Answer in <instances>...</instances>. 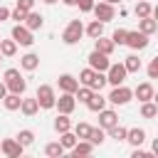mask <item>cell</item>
Listing matches in <instances>:
<instances>
[{"label":"cell","mask_w":158,"mask_h":158,"mask_svg":"<svg viewBox=\"0 0 158 158\" xmlns=\"http://www.w3.org/2000/svg\"><path fill=\"white\" fill-rule=\"evenodd\" d=\"M5 79V86H7V91H12V94H25L27 91V81H25V77L20 74V69H15V67H10V69H5V74H2Z\"/></svg>","instance_id":"cell-1"},{"label":"cell","mask_w":158,"mask_h":158,"mask_svg":"<svg viewBox=\"0 0 158 158\" xmlns=\"http://www.w3.org/2000/svg\"><path fill=\"white\" fill-rule=\"evenodd\" d=\"M81 37H84L81 20H69L67 27H64V32H62V42L64 44H77V42H81Z\"/></svg>","instance_id":"cell-2"},{"label":"cell","mask_w":158,"mask_h":158,"mask_svg":"<svg viewBox=\"0 0 158 158\" xmlns=\"http://www.w3.org/2000/svg\"><path fill=\"white\" fill-rule=\"evenodd\" d=\"M131 99H133V89H128V86H123V84H116V86L111 89V94L106 96V101L114 104V106H126Z\"/></svg>","instance_id":"cell-3"},{"label":"cell","mask_w":158,"mask_h":158,"mask_svg":"<svg viewBox=\"0 0 158 158\" xmlns=\"http://www.w3.org/2000/svg\"><path fill=\"white\" fill-rule=\"evenodd\" d=\"M35 99H37L40 109H54L57 91H54V86H49V84H40V86H37V94H35Z\"/></svg>","instance_id":"cell-4"},{"label":"cell","mask_w":158,"mask_h":158,"mask_svg":"<svg viewBox=\"0 0 158 158\" xmlns=\"http://www.w3.org/2000/svg\"><path fill=\"white\" fill-rule=\"evenodd\" d=\"M10 37H12L17 44H22V47H32V44H35V32H32V30H27L22 22H15V27H12Z\"/></svg>","instance_id":"cell-5"},{"label":"cell","mask_w":158,"mask_h":158,"mask_svg":"<svg viewBox=\"0 0 158 158\" xmlns=\"http://www.w3.org/2000/svg\"><path fill=\"white\" fill-rule=\"evenodd\" d=\"M126 47H131L133 52H141V49H146L148 47V35H143L141 30H128L126 32V42H123Z\"/></svg>","instance_id":"cell-6"},{"label":"cell","mask_w":158,"mask_h":158,"mask_svg":"<svg viewBox=\"0 0 158 158\" xmlns=\"http://www.w3.org/2000/svg\"><path fill=\"white\" fill-rule=\"evenodd\" d=\"M104 74H106V84H111V86L123 84V81H126V77H128V72H126L123 62H118V64H109V69H106Z\"/></svg>","instance_id":"cell-7"},{"label":"cell","mask_w":158,"mask_h":158,"mask_svg":"<svg viewBox=\"0 0 158 158\" xmlns=\"http://www.w3.org/2000/svg\"><path fill=\"white\" fill-rule=\"evenodd\" d=\"M91 12H94V17H96V20H101L104 25H106L109 20H114V17H116V7H114L111 2H104V0H101V2H94Z\"/></svg>","instance_id":"cell-8"},{"label":"cell","mask_w":158,"mask_h":158,"mask_svg":"<svg viewBox=\"0 0 158 158\" xmlns=\"http://www.w3.org/2000/svg\"><path fill=\"white\" fill-rule=\"evenodd\" d=\"M54 109H57L59 114H72V111L77 109V99H74V94L62 91V94L57 96V101H54Z\"/></svg>","instance_id":"cell-9"},{"label":"cell","mask_w":158,"mask_h":158,"mask_svg":"<svg viewBox=\"0 0 158 158\" xmlns=\"http://www.w3.org/2000/svg\"><path fill=\"white\" fill-rule=\"evenodd\" d=\"M22 151H25V146H22L17 138H5V141L0 143V153H5L7 158H20Z\"/></svg>","instance_id":"cell-10"},{"label":"cell","mask_w":158,"mask_h":158,"mask_svg":"<svg viewBox=\"0 0 158 158\" xmlns=\"http://www.w3.org/2000/svg\"><path fill=\"white\" fill-rule=\"evenodd\" d=\"M86 62H89V67H91L94 72H106V69H109V64H111V62H109V57H106V54H101V52H96V49L86 57Z\"/></svg>","instance_id":"cell-11"},{"label":"cell","mask_w":158,"mask_h":158,"mask_svg":"<svg viewBox=\"0 0 158 158\" xmlns=\"http://www.w3.org/2000/svg\"><path fill=\"white\" fill-rule=\"evenodd\" d=\"M133 96H136L138 101H151V99H156V89H153L151 81H141V84L133 89Z\"/></svg>","instance_id":"cell-12"},{"label":"cell","mask_w":158,"mask_h":158,"mask_svg":"<svg viewBox=\"0 0 158 158\" xmlns=\"http://www.w3.org/2000/svg\"><path fill=\"white\" fill-rule=\"evenodd\" d=\"M96 114H99V126H101L104 131H106V128H111L114 123H118V114H116L114 109H106V106H104V109H101V111H96Z\"/></svg>","instance_id":"cell-13"},{"label":"cell","mask_w":158,"mask_h":158,"mask_svg":"<svg viewBox=\"0 0 158 158\" xmlns=\"http://www.w3.org/2000/svg\"><path fill=\"white\" fill-rule=\"evenodd\" d=\"M138 30L143 32V35H156L158 32V20H156V15H148V17H138Z\"/></svg>","instance_id":"cell-14"},{"label":"cell","mask_w":158,"mask_h":158,"mask_svg":"<svg viewBox=\"0 0 158 158\" xmlns=\"http://www.w3.org/2000/svg\"><path fill=\"white\" fill-rule=\"evenodd\" d=\"M126 141L133 146V148H141L143 143H146V131L143 128H126Z\"/></svg>","instance_id":"cell-15"},{"label":"cell","mask_w":158,"mask_h":158,"mask_svg":"<svg viewBox=\"0 0 158 158\" xmlns=\"http://www.w3.org/2000/svg\"><path fill=\"white\" fill-rule=\"evenodd\" d=\"M94 49H96V52H101V54H106V57H111V54H114V49H116V44L111 42V37H104V35H101V37H96V40H94Z\"/></svg>","instance_id":"cell-16"},{"label":"cell","mask_w":158,"mask_h":158,"mask_svg":"<svg viewBox=\"0 0 158 158\" xmlns=\"http://www.w3.org/2000/svg\"><path fill=\"white\" fill-rule=\"evenodd\" d=\"M57 84H59V91H69V94H74V91L79 89V81H77V77H72V74H59Z\"/></svg>","instance_id":"cell-17"},{"label":"cell","mask_w":158,"mask_h":158,"mask_svg":"<svg viewBox=\"0 0 158 158\" xmlns=\"http://www.w3.org/2000/svg\"><path fill=\"white\" fill-rule=\"evenodd\" d=\"M94 148H96L94 143H89L86 138H79V141L72 146V156H74V158H79V156H91Z\"/></svg>","instance_id":"cell-18"},{"label":"cell","mask_w":158,"mask_h":158,"mask_svg":"<svg viewBox=\"0 0 158 158\" xmlns=\"http://www.w3.org/2000/svg\"><path fill=\"white\" fill-rule=\"evenodd\" d=\"M22 25H25L27 30H32V32H35V30H42V25H44V17H42L40 12L30 10V12L25 15V22H22Z\"/></svg>","instance_id":"cell-19"},{"label":"cell","mask_w":158,"mask_h":158,"mask_svg":"<svg viewBox=\"0 0 158 158\" xmlns=\"http://www.w3.org/2000/svg\"><path fill=\"white\" fill-rule=\"evenodd\" d=\"M20 67H22L25 72H35V69L40 67V54H35V52L22 54V57H20Z\"/></svg>","instance_id":"cell-20"},{"label":"cell","mask_w":158,"mask_h":158,"mask_svg":"<svg viewBox=\"0 0 158 158\" xmlns=\"http://www.w3.org/2000/svg\"><path fill=\"white\" fill-rule=\"evenodd\" d=\"M106 104H109V101H106V96H101V91H94V94L89 96V101H86L84 106H86L89 111H101V109H104Z\"/></svg>","instance_id":"cell-21"},{"label":"cell","mask_w":158,"mask_h":158,"mask_svg":"<svg viewBox=\"0 0 158 158\" xmlns=\"http://www.w3.org/2000/svg\"><path fill=\"white\" fill-rule=\"evenodd\" d=\"M17 111H22V116H27V118H32L37 111H40V104H37V99H22L20 101V109Z\"/></svg>","instance_id":"cell-22"},{"label":"cell","mask_w":158,"mask_h":158,"mask_svg":"<svg viewBox=\"0 0 158 158\" xmlns=\"http://www.w3.org/2000/svg\"><path fill=\"white\" fill-rule=\"evenodd\" d=\"M0 101H2L5 111H17V109H20V101H22V96H20V94H12V91H7V94H5Z\"/></svg>","instance_id":"cell-23"},{"label":"cell","mask_w":158,"mask_h":158,"mask_svg":"<svg viewBox=\"0 0 158 158\" xmlns=\"http://www.w3.org/2000/svg\"><path fill=\"white\" fill-rule=\"evenodd\" d=\"M84 35H86V37H91V40L101 37V35H104V22H101V20H91V22L84 27Z\"/></svg>","instance_id":"cell-24"},{"label":"cell","mask_w":158,"mask_h":158,"mask_svg":"<svg viewBox=\"0 0 158 158\" xmlns=\"http://www.w3.org/2000/svg\"><path fill=\"white\" fill-rule=\"evenodd\" d=\"M133 12H136V17H148V15H153V5H151V0H136Z\"/></svg>","instance_id":"cell-25"},{"label":"cell","mask_w":158,"mask_h":158,"mask_svg":"<svg viewBox=\"0 0 158 158\" xmlns=\"http://www.w3.org/2000/svg\"><path fill=\"white\" fill-rule=\"evenodd\" d=\"M54 131H57V133L72 131V118H69V114H59V116L54 118Z\"/></svg>","instance_id":"cell-26"},{"label":"cell","mask_w":158,"mask_h":158,"mask_svg":"<svg viewBox=\"0 0 158 158\" xmlns=\"http://www.w3.org/2000/svg\"><path fill=\"white\" fill-rule=\"evenodd\" d=\"M86 141H89V143H94V146H101V143L106 141V131H104L101 126H96V128L91 126V131H89V136H86Z\"/></svg>","instance_id":"cell-27"},{"label":"cell","mask_w":158,"mask_h":158,"mask_svg":"<svg viewBox=\"0 0 158 158\" xmlns=\"http://www.w3.org/2000/svg\"><path fill=\"white\" fill-rule=\"evenodd\" d=\"M0 54L2 57H15L17 54V42L10 37V40H0Z\"/></svg>","instance_id":"cell-28"},{"label":"cell","mask_w":158,"mask_h":158,"mask_svg":"<svg viewBox=\"0 0 158 158\" xmlns=\"http://www.w3.org/2000/svg\"><path fill=\"white\" fill-rule=\"evenodd\" d=\"M123 67H126L128 74H138V72H141V59H138V54H128V57L123 59Z\"/></svg>","instance_id":"cell-29"},{"label":"cell","mask_w":158,"mask_h":158,"mask_svg":"<svg viewBox=\"0 0 158 158\" xmlns=\"http://www.w3.org/2000/svg\"><path fill=\"white\" fill-rule=\"evenodd\" d=\"M141 116L143 118H156L158 116V106H156L153 99L151 101H141Z\"/></svg>","instance_id":"cell-30"},{"label":"cell","mask_w":158,"mask_h":158,"mask_svg":"<svg viewBox=\"0 0 158 158\" xmlns=\"http://www.w3.org/2000/svg\"><path fill=\"white\" fill-rule=\"evenodd\" d=\"M106 86V74L104 72H94V77H91V81H89V89L91 91H101Z\"/></svg>","instance_id":"cell-31"},{"label":"cell","mask_w":158,"mask_h":158,"mask_svg":"<svg viewBox=\"0 0 158 158\" xmlns=\"http://www.w3.org/2000/svg\"><path fill=\"white\" fill-rule=\"evenodd\" d=\"M77 141H79V138L74 136V131H64V133H59V143H62L64 151H72V146H74Z\"/></svg>","instance_id":"cell-32"},{"label":"cell","mask_w":158,"mask_h":158,"mask_svg":"<svg viewBox=\"0 0 158 158\" xmlns=\"http://www.w3.org/2000/svg\"><path fill=\"white\" fill-rule=\"evenodd\" d=\"M106 133H109V138H114V141H126V128H123L121 123H114L111 128H106Z\"/></svg>","instance_id":"cell-33"},{"label":"cell","mask_w":158,"mask_h":158,"mask_svg":"<svg viewBox=\"0 0 158 158\" xmlns=\"http://www.w3.org/2000/svg\"><path fill=\"white\" fill-rule=\"evenodd\" d=\"M44 153H47L49 158H59V156H64V148H62L59 141H52V143L44 146Z\"/></svg>","instance_id":"cell-34"},{"label":"cell","mask_w":158,"mask_h":158,"mask_svg":"<svg viewBox=\"0 0 158 158\" xmlns=\"http://www.w3.org/2000/svg\"><path fill=\"white\" fill-rule=\"evenodd\" d=\"M15 138H17V141H20V143H22V146H25V148H27V146H32V143H35V133H32V131H30V128H22V131H20V133H17V136H15Z\"/></svg>","instance_id":"cell-35"},{"label":"cell","mask_w":158,"mask_h":158,"mask_svg":"<svg viewBox=\"0 0 158 158\" xmlns=\"http://www.w3.org/2000/svg\"><path fill=\"white\" fill-rule=\"evenodd\" d=\"M91 94H94V91H91L89 86H84V84H81V86H79V89L74 91V99H77V101H81V104H86Z\"/></svg>","instance_id":"cell-36"},{"label":"cell","mask_w":158,"mask_h":158,"mask_svg":"<svg viewBox=\"0 0 158 158\" xmlns=\"http://www.w3.org/2000/svg\"><path fill=\"white\" fill-rule=\"evenodd\" d=\"M126 32H128V30H123V27H118V30H114V35H111V42H114L116 47H121V44L126 42Z\"/></svg>","instance_id":"cell-37"},{"label":"cell","mask_w":158,"mask_h":158,"mask_svg":"<svg viewBox=\"0 0 158 158\" xmlns=\"http://www.w3.org/2000/svg\"><path fill=\"white\" fill-rule=\"evenodd\" d=\"M91 77H94V69H91V67H86V69H81V72H79V79H77V81H79V84H84V86H89Z\"/></svg>","instance_id":"cell-38"},{"label":"cell","mask_w":158,"mask_h":158,"mask_svg":"<svg viewBox=\"0 0 158 158\" xmlns=\"http://www.w3.org/2000/svg\"><path fill=\"white\" fill-rule=\"evenodd\" d=\"M89 131H91V126H89V123H84V121L74 126V136H77V138H86V136H89Z\"/></svg>","instance_id":"cell-39"},{"label":"cell","mask_w":158,"mask_h":158,"mask_svg":"<svg viewBox=\"0 0 158 158\" xmlns=\"http://www.w3.org/2000/svg\"><path fill=\"white\" fill-rule=\"evenodd\" d=\"M25 15H27V10H22V7H15V10H10V17H12L15 22H25Z\"/></svg>","instance_id":"cell-40"},{"label":"cell","mask_w":158,"mask_h":158,"mask_svg":"<svg viewBox=\"0 0 158 158\" xmlns=\"http://www.w3.org/2000/svg\"><path fill=\"white\" fill-rule=\"evenodd\" d=\"M74 5H77L81 12H91V7H94V0H74Z\"/></svg>","instance_id":"cell-41"},{"label":"cell","mask_w":158,"mask_h":158,"mask_svg":"<svg viewBox=\"0 0 158 158\" xmlns=\"http://www.w3.org/2000/svg\"><path fill=\"white\" fill-rule=\"evenodd\" d=\"M148 79H158V57L151 59V64H148Z\"/></svg>","instance_id":"cell-42"},{"label":"cell","mask_w":158,"mask_h":158,"mask_svg":"<svg viewBox=\"0 0 158 158\" xmlns=\"http://www.w3.org/2000/svg\"><path fill=\"white\" fill-rule=\"evenodd\" d=\"M131 158H153V153H148V151H141V148H133Z\"/></svg>","instance_id":"cell-43"},{"label":"cell","mask_w":158,"mask_h":158,"mask_svg":"<svg viewBox=\"0 0 158 158\" xmlns=\"http://www.w3.org/2000/svg\"><path fill=\"white\" fill-rule=\"evenodd\" d=\"M15 7H22V10H27V12H30V10L35 7V0H17V5H15Z\"/></svg>","instance_id":"cell-44"},{"label":"cell","mask_w":158,"mask_h":158,"mask_svg":"<svg viewBox=\"0 0 158 158\" xmlns=\"http://www.w3.org/2000/svg\"><path fill=\"white\" fill-rule=\"evenodd\" d=\"M7 17H10V10L0 5V22H2V20H7Z\"/></svg>","instance_id":"cell-45"},{"label":"cell","mask_w":158,"mask_h":158,"mask_svg":"<svg viewBox=\"0 0 158 158\" xmlns=\"http://www.w3.org/2000/svg\"><path fill=\"white\" fill-rule=\"evenodd\" d=\"M7 94V86H5V81H0V99Z\"/></svg>","instance_id":"cell-46"},{"label":"cell","mask_w":158,"mask_h":158,"mask_svg":"<svg viewBox=\"0 0 158 158\" xmlns=\"http://www.w3.org/2000/svg\"><path fill=\"white\" fill-rule=\"evenodd\" d=\"M104 2H111V5H116V2H118V5H121L123 0H104Z\"/></svg>","instance_id":"cell-47"},{"label":"cell","mask_w":158,"mask_h":158,"mask_svg":"<svg viewBox=\"0 0 158 158\" xmlns=\"http://www.w3.org/2000/svg\"><path fill=\"white\" fill-rule=\"evenodd\" d=\"M42 2H47V5H54V2H57V0H42Z\"/></svg>","instance_id":"cell-48"},{"label":"cell","mask_w":158,"mask_h":158,"mask_svg":"<svg viewBox=\"0 0 158 158\" xmlns=\"http://www.w3.org/2000/svg\"><path fill=\"white\" fill-rule=\"evenodd\" d=\"M62 2H64V5H74V0H62Z\"/></svg>","instance_id":"cell-49"},{"label":"cell","mask_w":158,"mask_h":158,"mask_svg":"<svg viewBox=\"0 0 158 158\" xmlns=\"http://www.w3.org/2000/svg\"><path fill=\"white\" fill-rule=\"evenodd\" d=\"M0 62H2V54H0Z\"/></svg>","instance_id":"cell-50"}]
</instances>
